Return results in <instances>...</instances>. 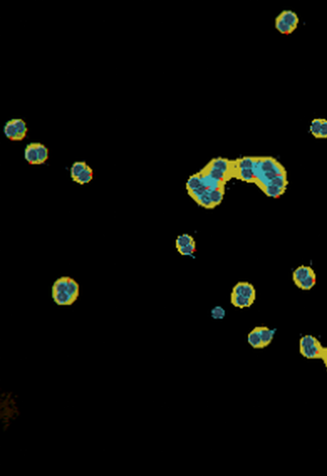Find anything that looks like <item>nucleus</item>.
<instances>
[{
  "label": "nucleus",
  "instance_id": "f257e3e1",
  "mask_svg": "<svg viewBox=\"0 0 327 476\" xmlns=\"http://www.w3.org/2000/svg\"><path fill=\"white\" fill-rule=\"evenodd\" d=\"M50 296L53 303L58 307H71L78 302L80 286L73 278L61 276L53 283Z\"/></svg>",
  "mask_w": 327,
  "mask_h": 476
},
{
  "label": "nucleus",
  "instance_id": "f03ea898",
  "mask_svg": "<svg viewBox=\"0 0 327 476\" xmlns=\"http://www.w3.org/2000/svg\"><path fill=\"white\" fill-rule=\"evenodd\" d=\"M21 414L19 396L13 391H4L0 394V423L6 432Z\"/></svg>",
  "mask_w": 327,
  "mask_h": 476
},
{
  "label": "nucleus",
  "instance_id": "7ed1b4c3",
  "mask_svg": "<svg viewBox=\"0 0 327 476\" xmlns=\"http://www.w3.org/2000/svg\"><path fill=\"white\" fill-rule=\"evenodd\" d=\"M325 347L317 337L306 334L299 339V354L309 360H322Z\"/></svg>",
  "mask_w": 327,
  "mask_h": 476
},
{
  "label": "nucleus",
  "instance_id": "20e7f679",
  "mask_svg": "<svg viewBox=\"0 0 327 476\" xmlns=\"http://www.w3.org/2000/svg\"><path fill=\"white\" fill-rule=\"evenodd\" d=\"M24 159L31 166H41L49 159V149L41 142H31L25 146Z\"/></svg>",
  "mask_w": 327,
  "mask_h": 476
},
{
  "label": "nucleus",
  "instance_id": "39448f33",
  "mask_svg": "<svg viewBox=\"0 0 327 476\" xmlns=\"http://www.w3.org/2000/svg\"><path fill=\"white\" fill-rule=\"evenodd\" d=\"M3 132L6 138L13 142H20L26 137L28 128L22 118H12L3 124Z\"/></svg>",
  "mask_w": 327,
  "mask_h": 476
},
{
  "label": "nucleus",
  "instance_id": "423d86ee",
  "mask_svg": "<svg viewBox=\"0 0 327 476\" xmlns=\"http://www.w3.org/2000/svg\"><path fill=\"white\" fill-rule=\"evenodd\" d=\"M70 178L76 184L88 185L93 179V170L85 161H76L70 167Z\"/></svg>",
  "mask_w": 327,
  "mask_h": 476
},
{
  "label": "nucleus",
  "instance_id": "0eeeda50",
  "mask_svg": "<svg viewBox=\"0 0 327 476\" xmlns=\"http://www.w3.org/2000/svg\"><path fill=\"white\" fill-rule=\"evenodd\" d=\"M231 293L242 296L252 300L257 299V290L252 284L249 282H238L234 285Z\"/></svg>",
  "mask_w": 327,
  "mask_h": 476
},
{
  "label": "nucleus",
  "instance_id": "6e6552de",
  "mask_svg": "<svg viewBox=\"0 0 327 476\" xmlns=\"http://www.w3.org/2000/svg\"><path fill=\"white\" fill-rule=\"evenodd\" d=\"M279 20H280L282 23L288 26L289 28L292 29V31H294L298 28L299 24V18L294 11L290 9H285L281 13H279L276 17Z\"/></svg>",
  "mask_w": 327,
  "mask_h": 476
},
{
  "label": "nucleus",
  "instance_id": "1a4fd4ad",
  "mask_svg": "<svg viewBox=\"0 0 327 476\" xmlns=\"http://www.w3.org/2000/svg\"><path fill=\"white\" fill-rule=\"evenodd\" d=\"M257 331L260 334V339L262 342L263 348L265 349L268 346H270L273 340L275 339V334L277 330L275 328H270L268 326H256Z\"/></svg>",
  "mask_w": 327,
  "mask_h": 476
},
{
  "label": "nucleus",
  "instance_id": "9d476101",
  "mask_svg": "<svg viewBox=\"0 0 327 476\" xmlns=\"http://www.w3.org/2000/svg\"><path fill=\"white\" fill-rule=\"evenodd\" d=\"M313 274H315V271L311 267L307 265H300L293 272V281L294 285H299Z\"/></svg>",
  "mask_w": 327,
  "mask_h": 476
},
{
  "label": "nucleus",
  "instance_id": "9b49d317",
  "mask_svg": "<svg viewBox=\"0 0 327 476\" xmlns=\"http://www.w3.org/2000/svg\"><path fill=\"white\" fill-rule=\"evenodd\" d=\"M209 166L212 167H214V168L218 169V170H221V171H224L226 173L229 174L233 178V174H232V160H229L228 158H215L211 159L210 162L207 164Z\"/></svg>",
  "mask_w": 327,
  "mask_h": 476
},
{
  "label": "nucleus",
  "instance_id": "f8f14e48",
  "mask_svg": "<svg viewBox=\"0 0 327 476\" xmlns=\"http://www.w3.org/2000/svg\"><path fill=\"white\" fill-rule=\"evenodd\" d=\"M200 171L203 173L207 174L209 176H212L213 178L216 179L218 181H223V182H227L229 180H231L232 178L230 175L226 173V172L212 167L209 165H206Z\"/></svg>",
  "mask_w": 327,
  "mask_h": 476
},
{
  "label": "nucleus",
  "instance_id": "ddd939ff",
  "mask_svg": "<svg viewBox=\"0 0 327 476\" xmlns=\"http://www.w3.org/2000/svg\"><path fill=\"white\" fill-rule=\"evenodd\" d=\"M233 177H236L238 180L245 181L247 183H252V184H255V181H256L254 171H253V169L251 168L235 170L233 172Z\"/></svg>",
  "mask_w": 327,
  "mask_h": 476
},
{
  "label": "nucleus",
  "instance_id": "4468645a",
  "mask_svg": "<svg viewBox=\"0 0 327 476\" xmlns=\"http://www.w3.org/2000/svg\"><path fill=\"white\" fill-rule=\"evenodd\" d=\"M230 302H231L232 305L235 308H239V309H245V308H251L256 301L245 298L242 296L236 295V294L231 293L230 294Z\"/></svg>",
  "mask_w": 327,
  "mask_h": 476
},
{
  "label": "nucleus",
  "instance_id": "2eb2a0df",
  "mask_svg": "<svg viewBox=\"0 0 327 476\" xmlns=\"http://www.w3.org/2000/svg\"><path fill=\"white\" fill-rule=\"evenodd\" d=\"M247 343L254 350H264L260 334L257 331V327L252 329V331L247 334Z\"/></svg>",
  "mask_w": 327,
  "mask_h": 476
},
{
  "label": "nucleus",
  "instance_id": "dca6fc26",
  "mask_svg": "<svg viewBox=\"0 0 327 476\" xmlns=\"http://www.w3.org/2000/svg\"><path fill=\"white\" fill-rule=\"evenodd\" d=\"M202 186L201 176H200V171H199L197 173L191 175L187 180V183H186V190H187V193H190V192L194 191Z\"/></svg>",
  "mask_w": 327,
  "mask_h": 476
},
{
  "label": "nucleus",
  "instance_id": "f3484780",
  "mask_svg": "<svg viewBox=\"0 0 327 476\" xmlns=\"http://www.w3.org/2000/svg\"><path fill=\"white\" fill-rule=\"evenodd\" d=\"M286 190L287 189H283V188L276 187L274 185H269V186L263 187L261 190L264 192V194L266 196L273 198V199H278L285 193Z\"/></svg>",
  "mask_w": 327,
  "mask_h": 476
},
{
  "label": "nucleus",
  "instance_id": "a211bd4d",
  "mask_svg": "<svg viewBox=\"0 0 327 476\" xmlns=\"http://www.w3.org/2000/svg\"><path fill=\"white\" fill-rule=\"evenodd\" d=\"M193 243H195V241L192 236L190 235V234H187V233H183V234H181V235L178 236L177 238V240H176V248H177V250H178V249L189 246L190 244Z\"/></svg>",
  "mask_w": 327,
  "mask_h": 476
},
{
  "label": "nucleus",
  "instance_id": "6ab92c4d",
  "mask_svg": "<svg viewBox=\"0 0 327 476\" xmlns=\"http://www.w3.org/2000/svg\"><path fill=\"white\" fill-rule=\"evenodd\" d=\"M316 284H317V274L315 273L296 286L303 291H309L314 287Z\"/></svg>",
  "mask_w": 327,
  "mask_h": 476
},
{
  "label": "nucleus",
  "instance_id": "aec40b11",
  "mask_svg": "<svg viewBox=\"0 0 327 476\" xmlns=\"http://www.w3.org/2000/svg\"><path fill=\"white\" fill-rule=\"evenodd\" d=\"M224 191H225L224 188H220L210 192V197L214 207H217L223 202Z\"/></svg>",
  "mask_w": 327,
  "mask_h": 476
},
{
  "label": "nucleus",
  "instance_id": "412c9836",
  "mask_svg": "<svg viewBox=\"0 0 327 476\" xmlns=\"http://www.w3.org/2000/svg\"><path fill=\"white\" fill-rule=\"evenodd\" d=\"M322 118H315L312 119L309 126V132L315 138L318 140L319 138L320 129L322 125Z\"/></svg>",
  "mask_w": 327,
  "mask_h": 476
},
{
  "label": "nucleus",
  "instance_id": "4be33fe9",
  "mask_svg": "<svg viewBox=\"0 0 327 476\" xmlns=\"http://www.w3.org/2000/svg\"><path fill=\"white\" fill-rule=\"evenodd\" d=\"M196 204H197L199 206H201V207L205 208L206 210H212V209H214V205H213V203L211 201L210 197V191H207L205 194H203L202 196L200 197V199H198L196 201Z\"/></svg>",
  "mask_w": 327,
  "mask_h": 476
},
{
  "label": "nucleus",
  "instance_id": "5701e85b",
  "mask_svg": "<svg viewBox=\"0 0 327 476\" xmlns=\"http://www.w3.org/2000/svg\"><path fill=\"white\" fill-rule=\"evenodd\" d=\"M210 316L212 319L216 321L223 320L226 316V310L221 306H215L214 308L211 309Z\"/></svg>",
  "mask_w": 327,
  "mask_h": 476
},
{
  "label": "nucleus",
  "instance_id": "b1692460",
  "mask_svg": "<svg viewBox=\"0 0 327 476\" xmlns=\"http://www.w3.org/2000/svg\"><path fill=\"white\" fill-rule=\"evenodd\" d=\"M177 251L183 256H193L196 251V243L190 244L189 246L178 249Z\"/></svg>",
  "mask_w": 327,
  "mask_h": 476
},
{
  "label": "nucleus",
  "instance_id": "393cba45",
  "mask_svg": "<svg viewBox=\"0 0 327 476\" xmlns=\"http://www.w3.org/2000/svg\"><path fill=\"white\" fill-rule=\"evenodd\" d=\"M318 140H327V119L322 118V125L320 129Z\"/></svg>",
  "mask_w": 327,
  "mask_h": 476
},
{
  "label": "nucleus",
  "instance_id": "a878e982",
  "mask_svg": "<svg viewBox=\"0 0 327 476\" xmlns=\"http://www.w3.org/2000/svg\"><path fill=\"white\" fill-rule=\"evenodd\" d=\"M322 361L324 362L325 366L327 365V347H325L324 352H323V356H322Z\"/></svg>",
  "mask_w": 327,
  "mask_h": 476
},
{
  "label": "nucleus",
  "instance_id": "bb28decb",
  "mask_svg": "<svg viewBox=\"0 0 327 476\" xmlns=\"http://www.w3.org/2000/svg\"><path fill=\"white\" fill-rule=\"evenodd\" d=\"M325 367H326V369H327V366H325Z\"/></svg>",
  "mask_w": 327,
  "mask_h": 476
}]
</instances>
